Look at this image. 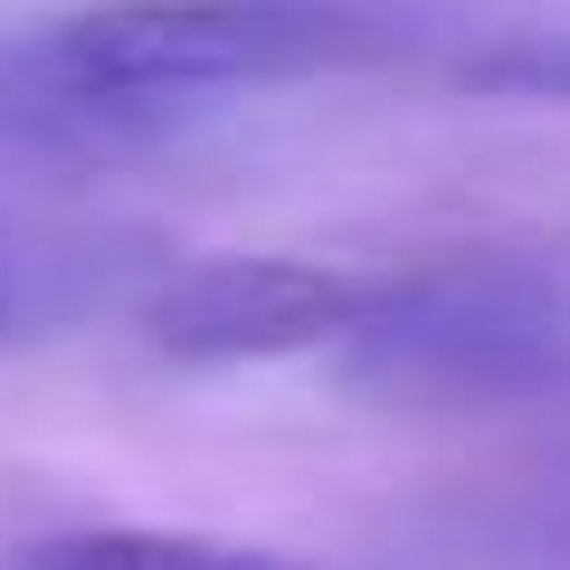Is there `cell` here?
I'll use <instances>...</instances> for the list:
<instances>
[{
  "mask_svg": "<svg viewBox=\"0 0 570 570\" xmlns=\"http://www.w3.org/2000/svg\"><path fill=\"white\" fill-rule=\"evenodd\" d=\"M163 266L171 257L134 228H0V352L124 305Z\"/></svg>",
  "mask_w": 570,
  "mask_h": 570,
  "instance_id": "obj_4",
  "label": "cell"
},
{
  "mask_svg": "<svg viewBox=\"0 0 570 570\" xmlns=\"http://www.w3.org/2000/svg\"><path fill=\"white\" fill-rule=\"evenodd\" d=\"M381 285L333 257H285V247H238V257H190L142 285V343L163 362L228 371V362H295V352L343 343L371 314Z\"/></svg>",
  "mask_w": 570,
  "mask_h": 570,
  "instance_id": "obj_3",
  "label": "cell"
},
{
  "mask_svg": "<svg viewBox=\"0 0 570 570\" xmlns=\"http://www.w3.org/2000/svg\"><path fill=\"white\" fill-rule=\"evenodd\" d=\"M428 48L448 39H428L419 10H390V0H96L77 20L39 29L29 67L67 105L134 134L209 96L409 67Z\"/></svg>",
  "mask_w": 570,
  "mask_h": 570,
  "instance_id": "obj_1",
  "label": "cell"
},
{
  "mask_svg": "<svg viewBox=\"0 0 570 570\" xmlns=\"http://www.w3.org/2000/svg\"><path fill=\"white\" fill-rule=\"evenodd\" d=\"M115 142V124H96L86 105H67L58 86L29 67V39L0 48V153H96Z\"/></svg>",
  "mask_w": 570,
  "mask_h": 570,
  "instance_id": "obj_5",
  "label": "cell"
},
{
  "mask_svg": "<svg viewBox=\"0 0 570 570\" xmlns=\"http://www.w3.org/2000/svg\"><path fill=\"white\" fill-rule=\"evenodd\" d=\"M343 352L390 409H494L570 381V295L523 266H428L371 295Z\"/></svg>",
  "mask_w": 570,
  "mask_h": 570,
  "instance_id": "obj_2",
  "label": "cell"
}]
</instances>
